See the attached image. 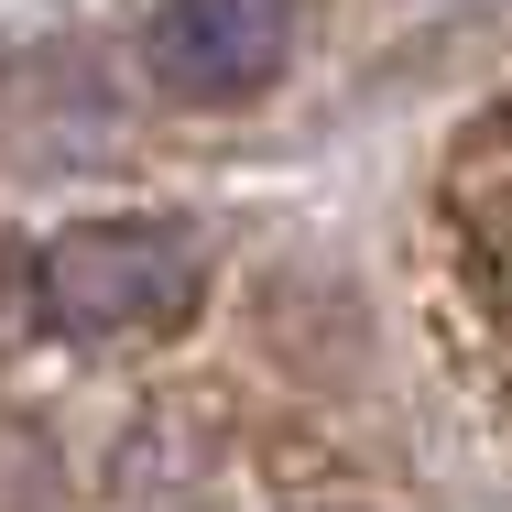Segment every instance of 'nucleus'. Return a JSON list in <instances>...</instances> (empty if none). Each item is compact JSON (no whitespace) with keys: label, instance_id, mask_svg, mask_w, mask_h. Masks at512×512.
I'll list each match as a JSON object with an SVG mask.
<instances>
[{"label":"nucleus","instance_id":"2","mask_svg":"<svg viewBox=\"0 0 512 512\" xmlns=\"http://www.w3.org/2000/svg\"><path fill=\"white\" fill-rule=\"evenodd\" d=\"M153 77L197 109H240L262 99L295 55V0H153V33H142Z\"/></svg>","mask_w":512,"mask_h":512},{"label":"nucleus","instance_id":"1","mask_svg":"<svg viewBox=\"0 0 512 512\" xmlns=\"http://www.w3.org/2000/svg\"><path fill=\"white\" fill-rule=\"evenodd\" d=\"M207 295V240L186 218H88L33 251V316L55 338H131L175 327Z\"/></svg>","mask_w":512,"mask_h":512}]
</instances>
